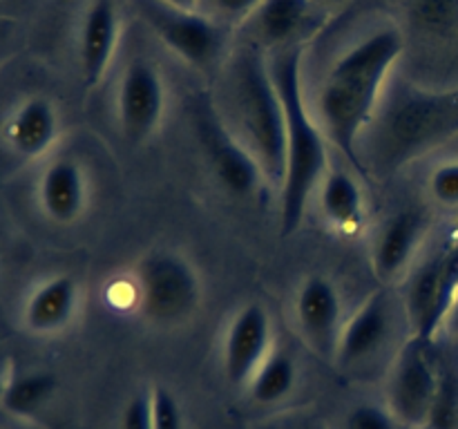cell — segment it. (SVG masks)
I'll return each instance as SVG.
<instances>
[{
    "mask_svg": "<svg viewBox=\"0 0 458 429\" xmlns=\"http://www.w3.org/2000/svg\"><path fill=\"white\" fill-rule=\"evenodd\" d=\"M233 105L235 134L255 156L267 181L280 188L286 156L284 107L273 83L271 70L255 49H244L235 58Z\"/></svg>",
    "mask_w": 458,
    "mask_h": 429,
    "instance_id": "277c9868",
    "label": "cell"
},
{
    "mask_svg": "<svg viewBox=\"0 0 458 429\" xmlns=\"http://www.w3.org/2000/svg\"><path fill=\"white\" fill-rule=\"evenodd\" d=\"M438 380L434 342L407 338L389 366L385 405L403 429H425Z\"/></svg>",
    "mask_w": 458,
    "mask_h": 429,
    "instance_id": "52a82bcc",
    "label": "cell"
},
{
    "mask_svg": "<svg viewBox=\"0 0 458 429\" xmlns=\"http://www.w3.org/2000/svg\"><path fill=\"white\" fill-rule=\"evenodd\" d=\"M441 333H447L450 338H458V293L452 299L450 308H447V315L443 320V329Z\"/></svg>",
    "mask_w": 458,
    "mask_h": 429,
    "instance_id": "f1b7e54d",
    "label": "cell"
},
{
    "mask_svg": "<svg viewBox=\"0 0 458 429\" xmlns=\"http://www.w3.org/2000/svg\"><path fill=\"white\" fill-rule=\"evenodd\" d=\"M311 0H262L253 12L259 40L273 47H291L309 18Z\"/></svg>",
    "mask_w": 458,
    "mask_h": 429,
    "instance_id": "44dd1931",
    "label": "cell"
},
{
    "mask_svg": "<svg viewBox=\"0 0 458 429\" xmlns=\"http://www.w3.org/2000/svg\"><path fill=\"white\" fill-rule=\"evenodd\" d=\"M392 317L387 293H371L343 324L334 358L340 365L353 366L378 356L392 333Z\"/></svg>",
    "mask_w": 458,
    "mask_h": 429,
    "instance_id": "5bb4252c",
    "label": "cell"
},
{
    "mask_svg": "<svg viewBox=\"0 0 458 429\" xmlns=\"http://www.w3.org/2000/svg\"><path fill=\"white\" fill-rule=\"evenodd\" d=\"M38 206L54 223H74L88 208L89 188L85 170L70 156L49 161L36 188Z\"/></svg>",
    "mask_w": 458,
    "mask_h": 429,
    "instance_id": "9a60e30c",
    "label": "cell"
},
{
    "mask_svg": "<svg viewBox=\"0 0 458 429\" xmlns=\"http://www.w3.org/2000/svg\"><path fill=\"white\" fill-rule=\"evenodd\" d=\"M295 322L307 342L322 356H335L343 331V299L334 282L325 275L304 277L295 293Z\"/></svg>",
    "mask_w": 458,
    "mask_h": 429,
    "instance_id": "4fadbf2b",
    "label": "cell"
},
{
    "mask_svg": "<svg viewBox=\"0 0 458 429\" xmlns=\"http://www.w3.org/2000/svg\"><path fill=\"white\" fill-rule=\"evenodd\" d=\"M428 192L441 208L458 210V156L438 161L428 177Z\"/></svg>",
    "mask_w": 458,
    "mask_h": 429,
    "instance_id": "cb8c5ba5",
    "label": "cell"
},
{
    "mask_svg": "<svg viewBox=\"0 0 458 429\" xmlns=\"http://www.w3.org/2000/svg\"><path fill=\"white\" fill-rule=\"evenodd\" d=\"M192 121L201 150L219 186L237 199H250L258 195L264 183H268L262 168L242 139L226 128L210 103H197Z\"/></svg>",
    "mask_w": 458,
    "mask_h": 429,
    "instance_id": "ba28073f",
    "label": "cell"
},
{
    "mask_svg": "<svg viewBox=\"0 0 458 429\" xmlns=\"http://www.w3.org/2000/svg\"><path fill=\"white\" fill-rule=\"evenodd\" d=\"M371 156L389 172L458 137V88L420 89L398 85L367 128ZM371 161V164H374Z\"/></svg>",
    "mask_w": 458,
    "mask_h": 429,
    "instance_id": "3957f363",
    "label": "cell"
},
{
    "mask_svg": "<svg viewBox=\"0 0 458 429\" xmlns=\"http://www.w3.org/2000/svg\"><path fill=\"white\" fill-rule=\"evenodd\" d=\"M119 429H152L150 389L137 391L125 402L119 416Z\"/></svg>",
    "mask_w": 458,
    "mask_h": 429,
    "instance_id": "4316f807",
    "label": "cell"
},
{
    "mask_svg": "<svg viewBox=\"0 0 458 429\" xmlns=\"http://www.w3.org/2000/svg\"><path fill=\"white\" fill-rule=\"evenodd\" d=\"M56 107L43 97L22 101L4 121V143L22 159H38L47 155L58 139Z\"/></svg>",
    "mask_w": 458,
    "mask_h": 429,
    "instance_id": "ac0fdd59",
    "label": "cell"
},
{
    "mask_svg": "<svg viewBox=\"0 0 458 429\" xmlns=\"http://www.w3.org/2000/svg\"><path fill=\"white\" fill-rule=\"evenodd\" d=\"M165 112V85L152 63L137 58L125 67L116 92V121L130 143H146Z\"/></svg>",
    "mask_w": 458,
    "mask_h": 429,
    "instance_id": "30bf717a",
    "label": "cell"
},
{
    "mask_svg": "<svg viewBox=\"0 0 458 429\" xmlns=\"http://www.w3.org/2000/svg\"><path fill=\"white\" fill-rule=\"evenodd\" d=\"M320 210L329 226L340 235H358L365 226L367 210L360 183L343 168H329L322 177Z\"/></svg>",
    "mask_w": 458,
    "mask_h": 429,
    "instance_id": "d6986e66",
    "label": "cell"
},
{
    "mask_svg": "<svg viewBox=\"0 0 458 429\" xmlns=\"http://www.w3.org/2000/svg\"><path fill=\"white\" fill-rule=\"evenodd\" d=\"M340 429H403L387 405L360 400L347 409Z\"/></svg>",
    "mask_w": 458,
    "mask_h": 429,
    "instance_id": "d4e9b609",
    "label": "cell"
},
{
    "mask_svg": "<svg viewBox=\"0 0 458 429\" xmlns=\"http://www.w3.org/2000/svg\"><path fill=\"white\" fill-rule=\"evenodd\" d=\"M458 293V226L416 257L405 275V315L410 338L437 342Z\"/></svg>",
    "mask_w": 458,
    "mask_h": 429,
    "instance_id": "8992f818",
    "label": "cell"
},
{
    "mask_svg": "<svg viewBox=\"0 0 458 429\" xmlns=\"http://www.w3.org/2000/svg\"><path fill=\"white\" fill-rule=\"evenodd\" d=\"M159 3L170 4V7H177V9H195L197 0H159Z\"/></svg>",
    "mask_w": 458,
    "mask_h": 429,
    "instance_id": "f546056e",
    "label": "cell"
},
{
    "mask_svg": "<svg viewBox=\"0 0 458 429\" xmlns=\"http://www.w3.org/2000/svg\"><path fill=\"white\" fill-rule=\"evenodd\" d=\"M132 304L155 326L191 320L201 304V280L179 250L157 248L143 255L132 271Z\"/></svg>",
    "mask_w": 458,
    "mask_h": 429,
    "instance_id": "5b68a950",
    "label": "cell"
},
{
    "mask_svg": "<svg viewBox=\"0 0 458 429\" xmlns=\"http://www.w3.org/2000/svg\"><path fill=\"white\" fill-rule=\"evenodd\" d=\"M298 375V362L293 360V356L273 349L244 389L253 402L262 407H273L284 402L295 391Z\"/></svg>",
    "mask_w": 458,
    "mask_h": 429,
    "instance_id": "7402d4cb",
    "label": "cell"
},
{
    "mask_svg": "<svg viewBox=\"0 0 458 429\" xmlns=\"http://www.w3.org/2000/svg\"><path fill=\"white\" fill-rule=\"evenodd\" d=\"M56 375L43 369L12 371L0 387V405L13 418L38 416L56 396Z\"/></svg>",
    "mask_w": 458,
    "mask_h": 429,
    "instance_id": "ffe728a7",
    "label": "cell"
},
{
    "mask_svg": "<svg viewBox=\"0 0 458 429\" xmlns=\"http://www.w3.org/2000/svg\"><path fill=\"white\" fill-rule=\"evenodd\" d=\"M271 315L259 304H244L231 317L222 342V369L228 384L244 389L273 351Z\"/></svg>",
    "mask_w": 458,
    "mask_h": 429,
    "instance_id": "8fae6325",
    "label": "cell"
},
{
    "mask_svg": "<svg viewBox=\"0 0 458 429\" xmlns=\"http://www.w3.org/2000/svg\"><path fill=\"white\" fill-rule=\"evenodd\" d=\"M139 12L165 47L173 49L188 65L204 70L222 54L224 31L217 22L195 9H177L159 0H139Z\"/></svg>",
    "mask_w": 458,
    "mask_h": 429,
    "instance_id": "9c48e42d",
    "label": "cell"
},
{
    "mask_svg": "<svg viewBox=\"0 0 458 429\" xmlns=\"http://www.w3.org/2000/svg\"><path fill=\"white\" fill-rule=\"evenodd\" d=\"M81 302V286L72 275L45 277L22 304V324L36 335H52L72 324Z\"/></svg>",
    "mask_w": 458,
    "mask_h": 429,
    "instance_id": "2e32d148",
    "label": "cell"
},
{
    "mask_svg": "<svg viewBox=\"0 0 458 429\" xmlns=\"http://www.w3.org/2000/svg\"><path fill=\"white\" fill-rule=\"evenodd\" d=\"M320 3H340V0H320Z\"/></svg>",
    "mask_w": 458,
    "mask_h": 429,
    "instance_id": "4dcf8cb0",
    "label": "cell"
},
{
    "mask_svg": "<svg viewBox=\"0 0 458 429\" xmlns=\"http://www.w3.org/2000/svg\"><path fill=\"white\" fill-rule=\"evenodd\" d=\"M425 429H458V353L438 356V380Z\"/></svg>",
    "mask_w": 458,
    "mask_h": 429,
    "instance_id": "603a6c76",
    "label": "cell"
},
{
    "mask_svg": "<svg viewBox=\"0 0 458 429\" xmlns=\"http://www.w3.org/2000/svg\"><path fill=\"white\" fill-rule=\"evenodd\" d=\"M150 402L152 429H186V416L173 389L157 384L150 389Z\"/></svg>",
    "mask_w": 458,
    "mask_h": 429,
    "instance_id": "484cf974",
    "label": "cell"
},
{
    "mask_svg": "<svg viewBox=\"0 0 458 429\" xmlns=\"http://www.w3.org/2000/svg\"><path fill=\"white\" fill-rule=\"evenodd\" d=\"M119 43V12L114 0H94L79 31V63L85 88L101 83Z\"/></svg>",
    "mask_w": 458,
    "mask_h": 429,
    "instance_id": "e0dca14e",
    "label": "cell"
},
{
    "mask_svg": "<svg viewBox=\"0 0 458 429\" xmlns=\"http://www.w3.org/2000/svg\"><path fill=\"white\" fill-rule=\"evenodd\" d=\"M284 107L286 156L280 183V231L289 237L302 223L313 192L329 170V139L302 94V49H280L268 65Z\"/></svg>",
    "mask_w": 458,
    "mask_h": 429,
    "instance_id": "7a4b0ae2",
    "label": "cell"
},
{
    "mask_svg": "<svg viewBox=\"0 0 458 429\" xmlns=\"http://www.w3.org/2000/svg\"><path fill=\"white\" fill-rule=\"evenodd\" d=\"M213 3L226 16H246V13H253L262 0H213Z\"/></svg>",
    "mask_w": 458,
    "mask_h": 429,
    "instance_id": "83f0119b",
    "label": "cell"
},
{
    "mask_svg": "<svg viewBox=\"0 0 458 429\" xmlns=\"http://www.w3.org/2000/svg\"><path fill=\"white\" fill-rule=\"evenodd\" d=\"M432 228L428 210L419 206H403L385 219L371 248V266L385 282L407 275L420 255L428 232Z\"/></svg>",
    "mask_w": 458,
    "mask_h": 429,
    "instance_id": "7c38bea8",
    "label": "cell"
},
{
    "mask_svg": "<svg viewBox=\"0 0 458 429\" xmlns=\"http://www.w3.org/2000/svg\"><path fill=\"white\" fill-rule=\"evenodd\" d=\"M401 54V31L396 27H383L352 45L322 80L318 121L329 143L349 161H358V143L378 110L389 72Z\"/></svg>",
    "mask_w": 458,
    "mask_h": 429,
    "instance_id": "6da1fadb",
    "label": "cell"
}]
</instances>
